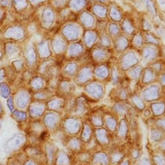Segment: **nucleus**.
Wrapping results in <instances>:
<instances>
[{
  "mask_svg": "<svg viewBox=\"0 0 165 165\" xmlns=\"http://www.w3.org/2000/svg\"><path fill=\"white\" fill-rule=\"evenodd\" d=\"M159 1H160L161 4H162L164 3V0H159Z\"/></svg>",
  "mask_w": 165,
  "mask_h": 165,
  "instance_id": "f03ea898",
  "label": "nucleus"
},
{
  "mask_svg": "<svg viewBox=\"0 0 165 165\" xmlns=\"http://www.w3.org/2000/svg\"><path fill=\"white\" fill-rule=\"evenodd\" d=\"M146 4V6L148 8V11H150L151 13H153V15L156 14V9H155V7L154 4H153V1L151 0H145Z\"/></svg>",
  "mask_w": 165,
  "mask_h": 165,
  "instance_id": "f257e3e1",
  "label": "nucleus"
}]
</instances>
